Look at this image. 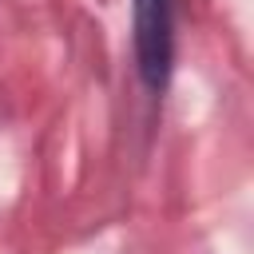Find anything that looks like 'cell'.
I'll list each match as a JSON object with an SVG mask.
<instances>
[{
  "mask_svg": "<svg viewBox=\"0 0 254 254\" xmlns=\"http://www.w3.org/2000/svg\"><path fill=\"white\" fill-rule=\"evenodd\" d=\"M135 56L147 87H163L175 60V0H135Z\"/></svg>",
  "mask_w": 254,
  "mask_h": 254,
  "instance_id": "6da1fadb",
  "label": "cell"
}]
</instances>
